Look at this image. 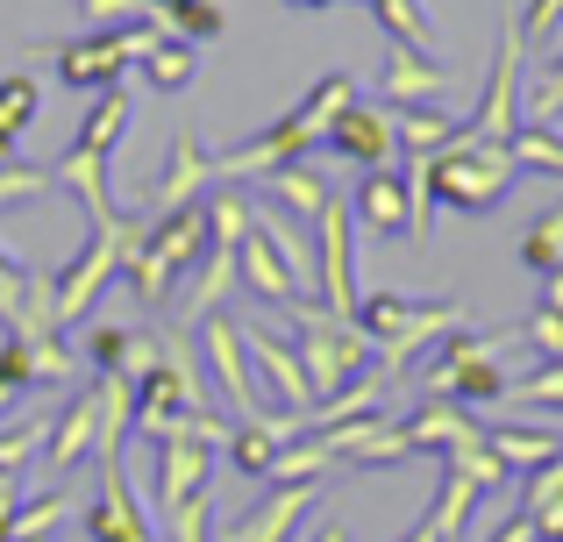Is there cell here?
Returning a JSON list of instances; mask_svg holds the SVG:
<instances>
[{
  "label": "cell",
  "instance_id": "7c38bea8",
  "mask_svg": "<svg viewBox=\"0 0 563 542\" xmlns=\"http://www.w3.org/2000/svg\"><path fill=\"white\" fill-rule=\"evenodd\" d=\"M243 357H250V364H257V372L278 386L286 414H314V378H307V364H300V350H292V343H278L272 329L243 321Z\"/></svg>",
  "mask_w": 563,
  "mask_h": 542
},
{
  "label": "cell",
  "instance_id": "7dc6e473",
  "mask_svg": "<svg viewBox=\"0 0 563 542\" xmlns=\"http://www.w3.org/2000/svg\"><path fill=\"white\" fill-rule=\"evenodd\" d=\"M485 542H536V521H528V515H507V521H499V529L485 535Z\"/></svg>",
  "mask_w": 563,
  "mask_h": 542
},
{
  "label": "cell",
  "instance_id": "3957f363",
  "mask_svg": "<svg viewBox=\"0 0 563 542\" xmlns=\"http://www.w3.org/2000/svg\"><path fill=\"white\" fill-rule=\"evenodd\" d=\"M143 236V214H108V222H93V236H86V251L71 257L65 272H57V335L79 329L86 314H93V300L122 278L129 251H136Z\"/></svg>",
  "mask_w": 563,
  "mask_h": 542
},
{
  "label": "cell",
  "instance_id": "8fae6325",
  "mask_svg": "<svg viewBox=\"0 0 563 542\" xmlns=\"http://www.w3.org/2000/svg\"><path fill=\"white\" fill-rule=\"evenodd\" d=\"M200 193H214V157L192 143V129L172 136V157H165V179L143 193V214H172V208H192Z\"/></svg>",
  "mask_w": 563,
  "mask_h": 542
},
{
  "label": "cell",
  "instance_id": "9c48e42d",
  "mask_svg": "<svg viewBox=\"0 0 563 542\" xmlns=\"http://www.w3.org/2000/svg\"><path fill=\"white\" fill-rule=\"evenodd\" d=\"M329 151L350 157V165H364V172H393V157H399L393 108H378V100H350V108L329 122Z\"/></svg>",
  "mask_w": 563,
  "mask_h": 542
},
{
  "label": "cell",
  "instance_id": "7a4b0ae2",
  "mask_svg": "<svg viewBox=\"0 0 563 542\" xmlns=\"http://www.w3.org/2000/svg\"><path fill=\"white\" fill-rule=\"evenodd\" d=\"M200 251H207V200H192V208H172V214H143V236H136V251H129V292H136L143 307H165L172 300V286L200 265Z\"/></svg>",
  "mask_w": 563,
  "mask_h": 542
},
{
  "label": "cell",
  "instance_id": "603a6c76",
  "mask_svg": "<svg viewBox=\"0 0 563 542\" xmlns=\"http://www.w3.org/2000/svg\"><path fill=\"white\" fill-rule=\"evenodd\" d=\"M393 129H399V151H413V157H442L464 136V122L442 108H393Z\"/></svg>",
  "mask_w": 563,
  "mask_h": 542
},
{
  "label": "cell",
  "instance_id": "8d00e7d4",
  "mask_svg": "<svg viewBox=\"0 0 563 542\" xmlns=\"http://www.w3.org/2000/svg\"><path fill=\"white\" fill-rule=\"evenodd\" d=\"M207 515H214V486L192 493V500H179L172 515H157V521L172 529V542H207Z\"/></svg>",
  "mask_w": 563,
  "mask_h": 542
},
{
  "label": "cell",
  "instance_id": "d6a6232c",
  "mask_svg": "<svg viewBox=\"0 0 563 542\" xmlns=\"http://www.w3.org/2000/svg\"><path fill=\"white\" fill-rule=\"evenodd\" d=\"M36 108H43V86L29 79V71L0 79V136H22V129L36 122Z\"/></svg>",
  "mask_w": 563,
  "mask_h": 542
},
{
  "label": "cell",
  "instance_id": "8992f818",
  "mask_svg": "<svg viewBox=\"0 0 563 542\" xmlns=\"http://www.w3.org/2000/svg\"><path fill=\"white\" fill-rule=\"evenodd\" d=\"M514 172L521 165H514L507 143H478V136H456L442 157H428L435 200H450V208H464V214H493L499 200H507Z\"/></svg>",
  "mask_w": 563,
  "mask_h": 542
},
{
  "label": "cell",
  "instance_id": "6da1fadb",
  "mask_svg": "<svg viewBox=\"0 0 563 542\" xmlns=\"http://www.w3.org/2000/svg\"><path fill=\"white\" fill-rule=\"evenodd\" d=\"M350 100H357V79H350V71H321L314 93L292 114H278L264 136H250V143H235V151L214 157V179H264V172L292 165V157H314V143H329V122Z\"/></svg>",
  "mask_w": 563,
  "mask_h": 542
},
{
  "label": "cell",
  "instance_id": "9a60e30c",
  "mask_svg": "<svg viewBox=\"0 0 563 542\" xmlns=\"http://www.w3.org/2000/svg\"><path fill=\"white\" fill-rule=\"evenodd\" d=\"M442 86H450V65H442V57L385 43V100H393V108H435Z\"/></svg>",
  "mask_w": 563,
  "mask_h": 542
},
{
  "label": "cell",
  "instance_id": "2e32d148",
  "mask_svg": "<svg viewBox=\"0 0 563 542\" xmlns=\"http://www.w3.org/2000/svg\"><path fill=\"white\" fill-rule=\"evenodd\" d=\"M350 222H357V236H399L413 222L407 179L399 172H364V186L350 193Z\"/></svg>",
  "mask_w": 563,
  "mask_h": 542
},
{
  "label": "cell",
  "instance_id": "5bb4252c",
  "mask_svg": "<svg viewBox=\"0 0 563 542\" xmlns=\"http://www.w3.org/2000/svg\"><path fill=\"white\" fill-rule=\"evenodd\" d=\"M314 500H321L314 478H307V486H272V493H264V500L229 529V542H292V529L314 515Z\"/></svg>",
  "mask_w": 563,
  "mask_h": 542
},
{
  "label": "cell",
  "instance_id": "836d02e7",
  "mask_svg": "<svg viewBox=\"0 0 563 542\" xmlns=\"http://www.w3.org/2000/svg\"><path fill=\"white\" fill-rule=\"evenodd\" d=\"M43 435H51V421H36V414L8 421V429H0V472H29V464L43 457Z\"/></svg>",
  "mask_w": 563,
  "mask_h": 542
},
{
  "label": "cell",
  "instance_id": "44dd1931",
  "mask_svg": "<svg viewBox=\"0 0 563 542\" xmlns=\"http://www.w3.org/2000/svg\"><path fill=\"white\" fill-rule=\"evenodd\" d=\"M257 186H264V200H286L292 214H321V208H329V200H335V186L321 179V165H314V157H292V165L264 172Z\"/></svg>",
  "mask_w": 563,
  "mask_h": 542
},
{
  "label": "cell",
  "instance_id": "f907efd6",
  "mask_svg": "<svg viewBox=\"0 0 563 542\" xmlns=\"http://www.w3.org/2000/svg\"><path fill=\"white\" fill-rule=\"evenodd\" d=\"M307 542H350V529H343V521H321V529L307 535Z\"/></svg>",
  "mask_w": 563,
  "mask_h": 542
},
{
  "label": "cell",
  "instance_id": "f1b7e54d",
  "mask_svg": "<svg viewBox=\"0 0 563 542\" xmlns=\"http://www.w3.org/2000/svg\"><path fill=\"white\" fill-rule=\"evenodd\" d=\"M364 8H372L378 22L393 29V43H407V51H428V57H435V29H428L421 0H364Z\"/></svg>",
  "mask_w": 563,
  "mask_h": 542
},
{
  "label": "cell",
  "instance_id": "d4e9b609",
  "mask_svg": "<svg viewBox=\"0 0 563 542\" xmlns=\"http://www.w3.org/2000/svg\"><path fill=\"white\" fill-rule=\"evenodd\" d=\"M65 515H71V493H65V486H51L43 500H22V515H14L8 542H57V529H65Z\"/></svg>",
  "mask_w": 563,
  "mask_h": 542
},
{
  "label": "cell",
  "instance_id": "d6986e66",
  "mask_svg": "<svg viewBox=\"0 0 563 542\" xmlns=\"http://www.w3.org/2000/svg\"><path fill=\"white\" fill-rule=\"evenodd\" d=\"M235 272H243V278H250V292H257V300H272L278 314L307 300V292L292 286V272L278 265V251H272V243L257 236V229H250V236H243V251H235Z\"/></svg>",
  "mask_w": 563,
  "mask_h": 542
},
{
  "label": "cell",
  "instance_id": "7bdbcfd3",
  "mask_svg": "<svg viewBox=\"0 0 563 542\" xmlns=\"http://www.w3.org/2000/svg\"><path fill=\"white\" fill-rule=\"evenodd\" d=\"M556 493H563V450L542 464V472L521 478V515H528V507H542V500H556Z\"/></svg>",
  "mask_w": 563,
  "mask_h": 542
},
{
  "label": "cell",
  "instance_id": "cb8c5ba5",
  "mask_svg": "<svg viewBox=\"0 0 563 542\" xmlns=\"http://www.w3.org/2000/svg\"><path fill=\"white\" fill-rule=\"evenodd\" d=\"M485 443H493V457L507 464V472H542V464L563 450V435L556 429H485Z\"/></svg>",
  "mask_w": 563,
  "mask_h": 542
},
{
  "label": "cell",
  "instance_id": "1f68e13d",
  "mask_svg": "<svg viewBox=\"0 0 563 542\" xmlns=\"http://www.w3.org/2000/svg\"><path fill=\"white\" fill-rule=\"evenodd\" d=\"M157 22H165L172 36H186V43H207V36L229 29V14H221L214 0H179V8H157Z\"/></svg>",
  "mask_w": 563,
  "mask_h": 542
},
{
  "label": "cell",
  "instance_id": "681fc988",
  "mask_svg": "<svg viewBox=\"0 0 563 542\" xmlns=\"http://www.w3.org/2000/svg\"><path fill=\"white\" fill-rule=\"evenodd\" d=\"M407 542H442V521L435 515H421V521H413V535Z\"/></svg>",
  "mask_w": 563,
  "mask_h": 542
},
{
  "label": "cell",
  "instance_id": "30bf717a",
  "mask_svg": "<svg viewBox=\"0 0 563 542\" xmlns=\"http://www.w3.org/2000/svg\"><path fill=\"white\" fill-rule=\"evenodd\" d=\"M86 542H151V521H143V500L129 486V464H100V500L86 507Z\"/></svg>",
  "mask_w": 563,
  "mask_h": 542
},
{
  "label": "cell",
  "instance_id": "f6af8a7d",
  "mask_svg": "<svg viewBox=\"0 0 563 542\" xmlns=\"http://www.w3.org/2000/svg\"><path fill=\"white\" fill-rule=\"evenodd\" d=\"M528 521H536V542H563V493L542 507H528Z\"/></svg>",
  "mask_w": 563,
  "mask_h": 542
},
{
  "label": "cell",
  "instance_id": "ee69618b",
  "mask_svg": "<svg viewBox=\"0 0 563 542\" xmlns=\"http://www.w3.org/2000/svg\"><path fill=\"white\" fill-rule=\"evenodd\" d=\"M556 29H563V0H528L521 8V36L528 43H550Z\"/></svg>",
  "mask_w": 563,
  "mask_h": 542
},
{
  "label": "cell",
  "instance_id": "7402d4cb",
  "mask_svg": "<svg viewBox=\"0 0 563 542\" xmlns=\"http://www.w3.org/2000/svg\"><path fill=\"white\" fill-rule=\"evenodd\" d=\"M129 114H136V100H129V86H108V93H100V108H86V122H79V136H71V151L114 157V143H122Z\"/></svg>",
  "mask_w": 563,
  "mask_h": 542
},
{
  "label": "cell",
  "instance_id": "52a82bcc",
  "mask_svg": "<svg viewBox=\"0 0 563 542\" xmlns=\"http://www.w3.org/2000/svg\"><path fill=\"white\" fill-rule=\"evenodd\" d=\"M521 57H528L521 14H499L493 71H485V93H478V108L464 114V136H478V143H514V129H521Z\"/></svg>",
  "mask_w": 563,
  "mask_h": 542
},
{
  "label": "cell",
  "instance_id": "277c9868",
  "mask_svg": "<svg viewBox=\"0 0 563 542\" xmlns=\"http://www.w3.org/2000/svg\"><path fill=\"white\" fill-rule=\"evenodd\" d=\"M507 386H514V378L499 372V343H493V335H471V329L442 335V343L428 350V364H421V392H428V400L499 407Z\"/></svg>",
  "mask_w": 563,
  "mask_h": 542
},
{
  "label": "cell",
  "instance_id": "484cf974",
  "mask_svg": "<svg viewBox=\"0 0 563 542\" xmlns=\"http://www.w3.org/2000/svg\"><path fill=\"white\" fill-rule=\"evenodd\" d=\"M192 43H179V36H157L151 51H143V79L157 86V93H179V86H192Z\"/></svg>",
  "mask_w": 563,
  "mask_h": 542
},
{
  "label": "cell",
  "instance_id": "4fadbf2b",
  "mask_svg": "<svg viewBox=\"0 0 563 542\" xmlns=\"http://www.w3.org/2000/svg\"><path fill=\"white\" fill-rule=\"evenodd\" d=\"M93 450H100V392H79V400L51 421V435H43V478L57 486V478L79 472Z\"/></svg>",
  "mask_w": 563,
  "mask_h": 542
},
{
  "label": "cell",
  "instance_id": "ac0fdd59",
  "mask_svg": "<svg viewBox=\"0 0 563 542\" xmlns=\"http://www.w3.org/2000/svg\"><path fill=\"white\" fill-rule=\"evenodd\" d=\"M399 429H407V450H456V443H478L485 435L456 400H421V414H407Z\"/></svg>",
  "mask_w": 563,
  "mask_h": 542
},
{
  "label": "cell",
  "instance_id": "4316f807",
  "mask_svg": "<svg viewBox=\"0 0 563 542\" xmlns=\"http://www.w3.org/2000/svg\"><path fill=\"white\" fill-rule=\"evenodd\" d=\"M521 265H528V272H542V278L563 272V200H556L550 214H536V222L521 229Z\"/></svg>",
  "mask_w": 563,
  "mask_h": 542
},
{
  "label": "cell",
  "instance_id": "f546056e",
  "mask_svg": "<svg viewBox=\"0 0 563 542\" xmlns=\"http://www.w3.org/2000/svg\"><path fill=\"white\" fill-rule=\"evenodd\" d=\"M478 478H464V472H442V493H435V507H428V515L442 521V542H456L464 535V521H471V507H478Z\"/></svg>",
  "mask_w": 563,
  "mask_h": 542
},
{
  "label": "cell",
  "instance_id": "5b68a950",
  "mask_svg": "<svg viewBox=\"0 0 563 542\" xmlns=\"http://www.w3.org/2000/svg\"><path fill=\"white\" fill-rule=\"evenodd\" d=\"M286 314H292V329H300V364H307V378H314V407L329 400V392H343L350 378L372 372V335H364L357 321H335L329 307H314V300L286 307Z\"/></svg>",
  "mask_w": 563,
  "mask_h": 542
},
{
  "label": "cell",
  "instance_id": "f5cc1de1",
  "mask_svg": "<svg viewBox=\"0 0 563 542\" xmlns=\"http://www.w3.org/2000/svg\"><path fill=\"white\" fill-rule=\"evenodd\" d=\"M151 8H179V0H151Z\"/></svg>",
  "mask_w": 563,
  "mask_h": 542
},
{
  "label": "cell",
  "instance_id": "816d5d0a",
  "mask_svg": "<svg viewBox=\"0 0 563 542\" xmlns=\"http://www.w3.org/2000/svg\"><path fill=\"white\" fill-rule=\"evenodd\" d=\"M286 8H307V14H314V8H329V0H286Z\"/></svg>",
  "mask_w": 563,
  "mask_h": 542
},
{
  "label": "cell",
  "instance_id": "b9f144b4",
  "mask_svg": "<svg viewBox=\"0 0 563 542\" xmlns=\"http://www.w3.org/2000/svg\"><path fill=\"white\" fill-rule=\"evenodd\" d=\"M122 357H129V329H93L86 335V364H93V372H122Z\"/></svg>",
  "mask_w": 563,
  "mask_h": 542
},
{
  "label": "cell",
  "instance_id": "ffe728a7",
  "mask_svg": "<svg viewBox=\"0 0 563 542\" xmlns=\"http://www.w3.org/2000/svg\"><path fill=\"white\" fill-rule=\"evenodd\" d=\"M51 186L79 193L86 222H108V214H114V200H108V157H93V151H65V157L51 165Z\"/></svg>",
  "mask_w": 563,
  "mask_h": 542
},
{
  "label": "cell",
  "instance_id": "c3c4849f",
  "mask_svg": "<svg viewBox=\"0 0 563 542\" xmlns=\"http://www.w3.org/2000/svg\"><path fill=\"white\" fill-rule=\"evenodd\" d=\"M542 307H556V314H563V272L542 278Z\"/></svg>",
  "mask_w": 563,
  "mask_h": 542
},
{
  "label": "cell",
  "instance_id": "bcb514c9",
  "mask_svg": "<svg viewBox=\"0 0 563 542\" xmlns=\"http://www.w3.org/2000/svg\"><path fill=\"white\" fill-rule=\"evenodd\" d=\"M14 515H22V472H0V542H8Z\"/></svg>",
  "mask_w": 563,
  "mask_h": 542
},
{
  "label": "cell",
  "instance_id": "83f0119b",
  "mask_svg": "<svg viewBox=\"0 0 563 542\" xmlns=\"http://www.w3.org/2000/svg\"><path fill=\"white\" fill-rule=\"evenodd\" d=\"M413 307L421 300H407V292H364L357 300V329L372 335V350H378V343H393V335L413 321Z\"/></svg>",
  "mask_w": 563,
  "mask_h": 542
},
{
  "label": "cell",
  "instance_id": "4dcf8cb0",
  "mask_svg": "<svg viewBox=\"0 0 563 542\" xmlns=\"http://www.w3.org/2000/svg\"><path fill=\"white\" fill-rule=\"evenodd\" d=\"M507 151H514V165H521V172H563V136H556V129H542V122H521Z\"/></svg>",
  "mask_w": 563,
  "mask_h": 542
},
{
  "label": "cell",
  "instance_id": "60d3db41",
  "mask_svg": "<svg viewBox=\"0 0 563 542\" xmlns=\"http://www.w3.org/2000/svg\"><path fill=\"white\" fill-rule=\"evenodd\" d=\"M521 335L536 343V357H542V364H563V314H556V307H536Z\"/></svg>",
  "mask_w": 563,
  "mask_h": 542
},
{
  "label": "cell",
  "instance_id": "d590c367",
  "mask_svg": "<svg viewBox=\"0 0 563 542\" xmlns=\"http://www.w3.org/2000/svg\"><path fill=\"white\" fill-rule=\"evenodd\" d=\"M43 193H51L43 165H14V157L0 165V208H22V200H43Z\"/></svg>",
  "mask_w": 563,
  "mask_h": 542
},
{
  "label": "cell",
  "instance_id": "f35d334b",
  "mask_svg": "<svg viewBox=\"0 0 563 542\" xmlns=\"http://www.w3.org/2000/svg\"><path fill=\"white\" fill-rule=\"evenodd\" d=\"M79 8H86V22H93V29H136V22H157L151 0H79Z\"/></svg>",
  "mask_w": 563,
  "mask_h": 542
},
{
  "label": "cell",
  "instance_id": "ab89813d",
  "mask_svg": "<svg viewBox=\"0 0 563 542\" xmlns=\"http://www.w3.org/2000/svg\"><path fill=\"white\" fill-rule=\"evenodd\" d=\"M507 400H521V407H563V364H542V372L514 378Z\"/></svg>",
  "mask_w": 563,
  "mask_h": 542
},
{
  "label": "cell",
  "instance_id": "ba28073f",
  "mask_svg": "<svg viewBox=\"0 0 563 542\" xmlns=\"http://www.w3.org/2000/svg\"><path fill=\"white\" fill-rule=\"evenodd\" d=\"M192 335H200V364L221 378L235 421H264L257 372H250V357H243V321H235V314H207V321H192Z\"/></svg>",
  "mask_w": 563,
  "mask_h": 542
},
{
  "label": "cell",
  "instance_id": "74e56055",
  "mask_svg": "<svg viewBox=\"0 0 563 542\" xmlns=\"http://www.w3.org/2000/svg\"><path fill=\"white\" fill-rule=\"evenodd\" d=\"M556 108H563V51L550 57V71H542V79L521 93V122H550Z\"/></svg>",
  "mask_w": 563,
  "mask_h": 542
},
{
  "label": "cell",
  "instance_id": "e575fe53",
  "mask_svg": "<svg viewBox=\"0 0 563 542\" xmlns=\"http://www.w3.org/2000/svg\"><path fill=\"white\" fill-rule=\"evenodd\" d=\"M29 386H36V364H29V343H22V335H8V343H0V414H8V407L22 400Z\"/></svg>",
  "mask_w": 563,
  "mask_h": 542
},
{
  "label": "cell",
  "instance_id": "e0dca14e",
  "mask_svg": "<svg viewBox=\"0 0 563 542\" xmlns=\"http://www.w3.org/2000/svg\"><path fill=\"white\" fill-rule=\"evenodd\" d=\"M8 335H22V343H43V335H57V272H22V292H14L8 314Z\"/></svg>",
  "mask_w": 563,
  "mask_h": 542
}]
</instances>
